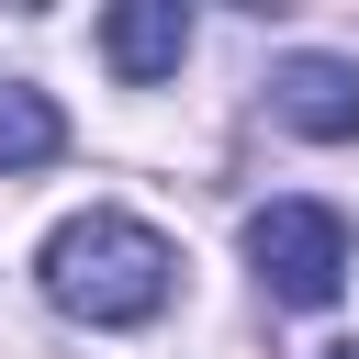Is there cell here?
Listing matches in <instances>:
<instances>
[{
  "label": "cell",
  "instance_id": "4",
  "mask_svg": "<svg viewBox=\"0 0 359 359\" xmlns=\"http://www.w3.org/2000/svg\"><path fill=\"white\" fill-rule=\"evenodd\" d=\"M101 56H112V79H168L180 56H191V11L180 0H123V11H101Z\"/></svg>",
  "mask_w": 359,
  "mask_h": 359
},
{
  "label": "cell",
  "instance_id": "3",
  "mask_svg": "<svg viewBox=\"0 0 359 359\" xmlns=\"http://www.w3.org/2000/svg\"><path fill=\"white\" fill-rule=\"evenodd\" d=\"M269 123H292L303 146H348L359 135V56H280L269 67Z\"/></svg>",
  "mask_w": 359,
  "mask_h": 359
},
{
  "label": "cell",
  "instance_id": "5",
  "mask_svg": "<svg viewBox=\"0 0 359 359\" xmlns=\"http://www.w3.org/2000/svg\"><path fill=\"white\" fill-rule=\"evenodd\" d=\"M56 146H67V112H56L45 90L11 79V90H0V180H11V168H45Z\"/></svg>",
  "mask_w": 359,
  "mask_h": 359
},
{
  "label": "cell",
  "instance_id": "2",
  "mask_svg": "<svg viewBox=\"0 0 359 359\" xmlns=\"http://www.w3.org/2000/svg\"><path fill=\"white\" fill-rule=\"evenodd\" d=\"M247 269H258L269 303L325 314V303L348 292V224H337L325 202H258V213H247Z\"/></svg>",
  "mask_w": 359,
  "mask_h": 359
},
{
  "label": "cell",
  "instance_id": "1",
  "mask_svg": "<svg viewBox=\"0 0 359 359\" xmlns=\"http://www.w3.org/2000/svg\"><path fill=\"white\" fill-rule=\"evenodd\" d=\"M34 280H45V303H56L67 325H146V314H168V292H180V247H168L146 213L90 202V213H67V224L45 236Z\"/></svg>",
  "mask_w": 359,
  "mask_h": 359
},
{
  "label": "cell",
  "instance_id": "6",
  "mask_svg": "<svg viewBox=\"0 0 359 359\" xmlns=\"http://www.w3.org/2000/svg\"><path fill=\"white\" fill-rule=\"evenodd\" d=\"M325 359H359V337H348V348H325Z\"/></svg>",
  "mask_w": 359,
  "mask_h": 359
}]
</instances>
